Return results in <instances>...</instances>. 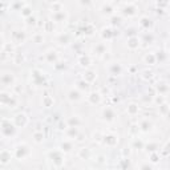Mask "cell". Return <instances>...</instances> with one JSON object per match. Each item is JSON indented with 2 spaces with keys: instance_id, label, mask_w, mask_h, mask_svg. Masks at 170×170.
Here are the masks:
<instances>
[{
  "instance_id": "6da1fadb",
  "label": "cell",
  "mask_w": 170,
  "mask_h": 170,
  "mask_svg": "<svg viewBox=\"0 0 170 170\" xmlns=\"http://www.w3.org/2000/svg\"><path fill=\"white\" fill-rule=\"evenodd\" d=\"M28 154H29V149H28V146L25 144H20V145H17L15 147V155L17 158H24Z\"/></svg>"
},
{
  "instance_id": "7a4b0ae2",
  "label": "cell",
  "mask_w": 170,
  "mask_h": 170,
  "mask_svg": "<svg viewBox=\"0 0 170 170\" xmlns=\"http://www.w3.org/2000/svg\"><path fill=\"white\" fill-rule=\"evenodd\" d=\"M13 121H15V125L17 126V128H24L28 122V117H27L25 113H19V114L15 116V120Z\"/></svg>"
},
{
  "instance_id": "3957f363",
  "label": "cell",
  "mask_w": 170,
  "mask_h": 170,
  "mask_svg": "<svg viewBox=\"0 0 170 170\" xmlns=\"http://www.w3.org/2000/svg\"><path fill=\"white\" fill-rule=\"evenodd\" d=\"M15 78H13V75L12 73H3L2 75V84L5 85V86H9L13 84Z\"/></svg>"
},
{
  "instance_id": "277c9868",
  "label": "cell",
  "mask_w": 170,
  "mask_h": 170,
  "mask_svg": "<svg viewBox=\"0 0 170 170\" xmlns=\"http://www.w3.org/2000/svg\"><path fill=\"white\" fill-rule=\"evenodd\" d=\"M11 160V151L8 150H3L2 151V164L3 165H7Z\"/></svg>"
},
{
  "instance_id": "5b68a950",
  "label": "cell",
  "mask_w": 170,
  "mask_h": 170,
  "mask_svg": "<svg viewBox=\"0 0 170 170\" xmlns=\"http://www.w3.org/2000/svg\"><path fill=\"white\" fill-rule=\"evenodd\" d=\"M43 140H44V136H43L41 133H35V141L36 142H41Z\"/></svg>"
}]
</instances>
